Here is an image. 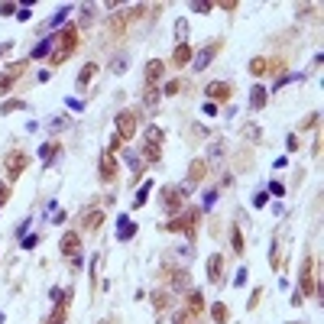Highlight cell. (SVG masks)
<instances>
[{"label":"cell","instance_id":"obj_48","mask_svg":"<svg viewBox=\"0 0 324 324\" xmlns=\"http://www.w3.org/2000/svg\"><path fill=\"white\" fill-rule=\"evenodd\" d=\"M217 114V104H211V101H204V117H214Z\"/></svg>","mask_w":324,"mask_h":324},{"label":"cell","instance_id":"obj_27","mask_svg":"<svg viewBox=\"0 0 324 324\" xmlns=\"http://www.w3.org/2000/svg\"><path fill=\"white\" fill-rule=\"evenodd\" d=\"M149 191H153V182H143V185H140V191H136V198H133V211H140L143 204H146Z\"/></svg>","mask_w":324,"mask_h":324},{"label":"cell","instance_id":"obj_3","mask_svg":"<svg viewBox=\"0 0 324 324\" xmlns=\"http://www.w3.org/2000/svg\"><path fill=\"white\" fill-rule=\"evenodd\" d=\"M298 295H301V298H318V295H321V285H318V259H314V256H305V263H301Z\"/></svg>","mask_w":324,"mask_h":324},{"label":"cell","instance_id":"obj_9","mask_svg":"<svg viewBox=\"0 0 324 324\" xmlns=\"http://www.w3.org/2000/svg\"><path fill=\"white\" fill-rule=\"evenodd\" d=\"M220 49H224V43H220V39H214V43L204 46V49H198L195 55H191V68H195V72H204V68L214 62V55H217Z\"/></svg>","mask_w":324,"mask_h":324},{"label":"cell","instance_id":"obj_25","mask_svg":"<svg viewBox=\"0 0 324 324\" xmlns=\"http://www.w3.org/2000/svg\"><path fill=\"white\" fill-rule=\"evenodd\" d=\"M149 301H153V308H156V311H165V308L172 305V295L165 292V288H159V292H153V298H149Z\"/></svg>","mask_w":324,"mask_h":324},{"label":"cell","instance_id":"obj_31","mask_svg":"<svg viewBox=\"0 0 324 324\" xmlns=\"http://www.w3.org/2000/svg\"><path fill=\"white\" fill-rule=\"evenodd\" d=\"M266 65H269V59L256 55V59L250 62V75H253V78H263V75H266Z\"/></svg>","mask_w":324,"mask_h":324},{"label":"cell","instance_id":"obj_4","mask_svg":"<svg viewBox=\"0 0 324 324\" xmlns=\"http://www.w3.org/2000/svg\"><path fill=\"white\" fill-rule=\"evenodd\" d=\"M114 127H117V136L123 143H130L136 136V130H140V110H120L114 117Z\"/></svg>","mask_w":324,"mask_h":324},{"label":"cell","instance_id":"obj_12","mask_svg":"<svg viewBox=\"0 0 324 324\" xmlns=\"http://www.w3.org/2000/svg\"><path fill=\"white\" fill-rule=\"evenodd\" d=\"M127 30H130L127 10H123V13H114V17L107 20V36H110V39H123V36H127Z\"/></svg>","mask_w":324,"mask_h":324},{"label":"cell","instance_id":"obj_1","mask_svg":"<svg viewBox=\"0 0 324 324\" xmlns=\"http://www.w3.org/2000/svg\"><path fill=\"white\" fill-rule=\"evenodd\" d=\"M52 39H55V46H52V55H49V65L59 68V65H65V62L78 52V46H81V26L78 23H65Z\"/></svg>","mask_w":324,"mask_h":324},{"label":"cell","instance_id":"obj_53","mask_svg":"<svg viewBox=\"0 0 324 324\" xmlns=\"http://www.w3.org/2000/svg\"><path fill=\"white\" fill-rule=\"evenodd\" d=\"M49 156H55V146H49V143H46V146H43V159H49Z\"/></svg>","mask_w":324,"mask_h":324},{"label":"cell","instance_id":"obj_10","mask_svg":"<svg viewBox=\"0 0 324 324\" xmlns=\"http://www.w3.org/2000/svg\"><path fill=\"white\" fill-rule=\"evenodd\" d=\"M59 250H62V256H65V259L81 256V233L78 230H65V233H62V240H59Z\"/></svg>","mask_w":324,"mask_h":324},{"label":"cell","instance_id":"obj_38","mask_svg":"<svg viewBox=\"0 0 324 324\" xmlns=\"http://www.w3.org/2000/svg\"><path fill=\"white\" fill-rule=\"evenodd\" d=\"M140 175H143V162L130 159V182H140Z\"/></svg>","mask_w":324,"mask_h":324},{"label":"cell","instance_id":"obj_8","mask_svg":"<svg viewBox=\"0 0 324 324\" xmlns=\"http://www.w3.org/2000/svg\"><path fill=\"white\" fill-rule=\"evenodd\" d=\"M26 65H30V59H20V62H10V65L0 72V98H4V94L17 85V78L26 72Z\"/></svg>","mask_w":324,"mask_h":324},{"label":"cell","instance_id":"obj_17","mask_svg":"<svg viewBox=\"0 0 324 324\" xmlns=\"http://www.w3.org/2000/svg\"><path fill=\"white\" fill-rule=\"evenodd\" d=\"M104 211L101 208H91V211H85V217H81V230H101V224H104Z\"/></svg>","mask_w":324,"mask_h":324},{"label":"cell","instance_id":"obj_24","mask_svg":"<svg viewBox=\"0 0 324 324\" xmlns=\"http://www.w3.org/2000/svg\"><path fill=\"white\" fill-rule=\"evenodd\" d=\"M159 101H162V91H159V88H146V94H143V107H146V110H156V107H159Z\"/></svg>","mask_w":324,"mask_h":324},{"label":"cell","instance_id":"obj_54","mask_svg":"<svg viewBox=\"0 0 324 324\" xmlns=\"http://www.w3.org/2000/svg\"><path fill=\"white\" fill-rule=\"evenodd\" d=\"M7 52H10V43H4V46H0V59H4Z\"/></svg>","mask_w":324,"mask_h":324},{"label":"cell","instance_id":"obj_43","mask_svg":"<svg viewBox=\"0 0 324 324\" xmlns=\"http://www.w3.org/2000/svg\"><path fill=\"white\" fill-rule=\"evenodd\" d=\"M7 201H10V185H7V182H0V208H4Z\"/></svg>","mask_w":324,"mask_h":324},{"label":"cell","instance_id":"obj_34","mask_svg":"<svg viewBox=\"0 0 324 324\" xmlns=\"http://www.w3.org/2000/svg\"><path fill=\"white\" fill-rule=\"evenodd\" d=\"M175 36H178V43H185V39H188V20H175Z\"/></svg>","mask_w":324,"mask_h":324},{"label":"cell","instance_id":"obj_5","mask_svg":"<svg viewBox=\"0 0 324 324\" xmlns=\"http://www.w3.org/2000/svg\"><path fill=\"white\" fill-rule=\"evenodd\" d=\"M188 188L191 185H165L162 195H159V204L169 214H175V211H182V201L188 198Z\"/></svg>","mask_w":324,"mask_h":324},{"label":"cell","instance_id":"obj_19","mask_svg":"<svg viewBox=\"0 0 324 324\" xmlns=\"http://www.w3.org/2000/svg\"><path fill=\"white\" fill-rule=\"evenodd\" d=\"M191 55H195V49H191L188 43H178L175 49H172V65H175V68L191 65Z\"/></svg>","mask_w":324,"mask_h":324},{"label":"cell","instance_id":"obj_11","mask_svg":"<svg viewBox=\"0 0 324 324\" xmlns=\"http://www.w3.org/2000/svg\"><path fill=\"white\" fill-rule=\"evenodd\" d=\"M98 175H101V182H104V185H114V182H117L120 169H117L114 153H104V156H101V162H98Z\"/></svg>","mask_w":324,"mask_h":324},{"label":"cell","instance_id":"obj_7","mask_svg":"<svg viewBox=\"0 0 324 324\" xmlns=\"http://www.w3.org/2000/svg\"><path fill=\"white\" fill-rule=\"evenodd\" d=\"M162 140H165V133H162L159 127H146V146H143V159H146L149 165L162 159Z\"/></svg>","mask_w":324,"mask_h":324},{"label":"cell","instance_id":"obj_13","mask_svg":"<svg viewBox=\"0 0 324 324\" xmlns=\"http://www.w3.org/2000/svg\"><path fill=\"white\" fill-rule=\"evenodd\" d=\"M204 91H208V101H211V104H214V101H230L233 85H230V81H211Z\"/></svg>","mask_w":324,"mask_h":324},{"label":"cell","instance_id":"obj_20","mask_svg":"<svg viewBox=\"0 0 324 324\" xmlns=\"http://www.w3.org/2000/svg\"><path fill=\"white\" fill-rule=\"evenodd\" d=\"M204 175H208V162H204V159H195L188 165V185H201Z\"/></svg>","mask_w":324,"mask_h":324},{"label":"cell","instance_id":"obj_40","mask_svg":"<svg viewBox=\"0 0 324 324\" xmlns=\"http://www.w3.org/2000/svg\"><path fill=\"white\" fill-rule=\"evenodd\" d=\"M191 10H195V13H211V10H214V4H211V0H195Z\"/></svg>","mask_w":324,"mask_h":324},{"label":"cell","instance_id":"obj_14","mask_svg":"<svg viewBox=\"0 0 324 324\" xmlns=\"http://www.w3.org/2000/svg\"><path fill=\"white\" fill-rule=\"evenodd\" d=\"M185 311H188L191 314V318H201V314H204V295L201 292H198V288H191V292L188 295H185Z\"/></svg>","mask_w":324,"mask_h":324},{"label":"cell","instance_id":"obj_35","mask_svg":"<svg viewBox=\"0 0 324 324\" xmlns=\"http://www.w3.org/2000/svg\"><path fill=\"white\" fill-rule=\"evenodd\" d=\"M263 295H266V292H263V288L256 285V288H253V292H250V301H246V308H250V311H256V305H259V301H263Z\"/></svg>","mask_w":324,"mask_h":324},{"label":"cell","instance_id":"obj_26","mask_svg":"<svg viewBox=\"0 0 324 324\" xmlns=\"http://www.w3.org/2000/svg\"><path fill=\"white\" fill-rule=\"evenodd\" d=\"M230 246H233V253H237V256H243L246 246H243V233H240V227H237V224L230 227Z\"/></svg>","mask_w":324,"mask_h":324},{"label":"cell","instance_id":"obj_50","mask_svg":"<svg viewBox=\"0 0 324 324\" xmlns=\"http://www.w3.org/2000/svg\"><path fill=\"white\" fill-rule=\"evenodd\" d=\"M298 146H301V143H298V136H288V153H295Z\"/></svg>","mask_w":324,"mask_h":324},{"label":"cell","instance_id":"obj_16","mask_svg":"<svg viewBox=\"0 0 324 324\" xmlns=\"http://www.w3.org/2000/svg\"><path fill=\"white\" fill-rule=\"evenodd\" d=\"M162 75H165V62H159V59H149V62H146V75H143L146 88H156V81H159Z\"/></svg>","mask_w":324,"mask_h":324},{"label":"cell","instance_id":"obj_32","mask_svg":"<svg viewBox=\"0 0 324 324\" xmlns=\"http://www.w3.org/2000/svg\"><path fill=\"white\" fill-rule=\"evenodd\" d=\"M240 133H243V140H253V143H259V140H263V130H259L256 123H246V127L240 130Z\"/></svg>","mask_w":324,"mask_h":324},{"label":"cell","instance_id":"obj_55","mask_svg":"<svg viewBox=\"0 0 324 324\" xmlns=\"http://www.w3.org/2000/svg\"><path fill=\"white\" fill-rule=\"evenodd\" d=\"M98 324H110V321H98Z\"/></svg>","mask_w":324,"mask_h":324},{"label":"cell","instance_id":"obj_22","mask_svg":"<svg viewBox=\"0 0 324 324\" xmlns=\"http://www.w3.org/2000/svg\"><path fill=\"white\" fill-rule=\"evenodd\" d=\"M211 321L214 324H227L230 321V311H227L224 301H214V305H211Z\"/></svg>","mask_w":324,"mask_h":324},{"label":"cell","instance_id":"obj_21","mask_svg":"<svg viewBox=\"0 0 324 324\" xmlns=\"http://www.w3.org/2000/svg\"><path fill=\"white\" fill-rule=\"evenodd\" d=\"M266 104H269V91H266L263 85H256V88H253V94H250V107L253 110H263Z\"/></svg>","mask_w":324,"mask_h":324},{"label":"cell","instance_id":"obj_45","mask_svg":"<svg viewBox=\"0 0 324 324\" xmlns=\"http://www.w3.org/2000/svg\"><path fill=\"white\" fill-rule=\"evenodd\" d=\"M120 146H123V140H120V136L114 133V136H110V143H107V153H117V149H120Z\"/></svg>","mask_w":324,"mask_h":324},{"label":"cell","instance_id":"obj_33","mask_svg":"<svg viewBox=\"0 0 324 324\" xmlns=\"http://www.w3.org/2000/svg\"><path fill=\"white\" fill-rule=\"evenodd\" d=\"M13 110H26V101H7V104H0V117L13 114Z\"/></svg>","mask_w":324,"mask_h":324},{"label":"cell","instance_id":"obj_56","mask_svg":"<svg viewBox=\"0 0 324 324\" xmlns=\"http://www.w3.org/2000/svg\"><path fill=\"white\" fill-rule=\"evenodd\" d=\"M295 324H298V321H295Z\"/></svg>","mask_w":324,"mask_h":324},{"label":"cell","instance_id":"obj_39","mask_svg":"<svg viewBox=\"0 0 324 324\" xmlns=\"http://www.w3.org/2000/svg\"><path fill=\"white\" fill-rule=\"evenodd\" d=\"M98 266H101V253L91 256V288H98Z\"/></svg>","mask_w":324,"mask_h":324},{"label":"cell","instance_id":"obj_49","mask_svg":"<svg viewBox=\"0 0 324 324\" xmlns=\"http://www.w3.org/2000/svg\"><path fill=\"white\" fill-rule=\"evenodd\" d=\"M214 201H217V191H208V195H204V208H211Z\"/></svg>","mask_w":324,"mask_h":324},{"label":"cell","instance_id":"obj_47","mask_svg":"<svg viewBox=\"0 0 324 324\" xmlns=\"http://www.w3.org/2000/svg\"><path fill=\"white\" fill-rule=\"evenodd\" d=\"M10 13H17V4H0V17H10Z\"/></svg>","mask_w":324,"mask_h":324},{"label":"cell","instance_id":"obj_36","mask_svg":"<svg viewBox=\"0 0 324 324\" xmlns=\"http://www.w3.org/2000/svg\"><path fill=\"white\" fill-rule=\"evenodd\" d=\"M321 123V110H314V114H308L305 120H301V130H314Z\"/></svg>","mask_w":324,"mask_h":324},{"label":"cell","instance_id":"obj_37","mask_svg":"<svg viewBox=\"0 0 324 324\" xmlns=\"http://www.w3.org/2000/svg\"><path fill=\"white\" fill-rule=\"evenodd\" d=\"M49 46H55V39H43V43L33 49V59H43V55H49Z\"/></svg>","mask_w":324,"mask_h":324},{"label":"cell","instance_id":"obj_29","mask_svg":"<svg viewBox=\"0 0 324 324\" xmlns=\"http://www.w3.org/2000/svg\"><path fill=\"white\" fill-rule=\"evenodd\" d=\"M220 159H224V143L214 140V143H211V153H208V159H204V162H208V169H211V165L220 162Z\"/></svg>","mask_w":324,"mask_h":324},{"label":"cell","instance_id":"obj_15","mask_svg":"<svg viewBox=\"0 0 324 324\" xmlns=\"http://www.w3.org/2000/svg\"><path fill=\"white\" fill-rule=\"evenodd\" d=\"M204 269H208V282H217L224 279V256H220V253H211L208 256V263H204Z\"/></svg>","mask_w":324,"mask_h":324},{"label":"cell","instance_id":"obj_46","mask_svg":"<svg viewBox=\"0 0 324 324\" xmlns=\"http://www.w3.org/2000/svg\"><path fill=\"white\" fill-rule=\"evenodd\" d=\"M269 191H272L275 198H282V195H285V188H282V182H269Z\"/></svg>","mask_w":324,"mask_h":324},{"label":"cell","instance_id":"obj_52","mask_svg":"<svg viewBox=\"0 0 324 324\" xmlns=\"http://www.w3.org/2000/svg\"><path fill=\"white\" fill-rule=\"evenodd\" d=\"M243 282H246V269H240L237 279H233V285H243Z\"/></svg>","mask_w":324,"mask_h":324},{"label":"cell","instance_id":"obj_51","mask_svg":"<svg viewBox=\"0 0 324 324\" xmlns=\"http://www.w3.org/2000/svg\"><path fill=\"white\" fill-rule=\"evenodd\" d=\"M110 68H114V72H117V75H120V72H123V68H127V62H123V59H117V62H114V65H110Z\"/></svg>","mask_w":324,"mask_h":324},{"label":"cell","instance_id":"obj_41","mask_svg":"<svg viewBox=\"0 0 324 324\" xmlns=\"http://www.w3.org/2000/svg\"><path fill=\"white\" fill-rule=\"evenodd\" d=\"M266 204H269V195H266V191H256V195H253V208H266Z\"/></svg>","mask_w":324,"mask_h":324},{"label":"cell","instance_id":"obj_6","mask_svg":"<svg viewBox=\"0 0 324 324\" xmlns=\"http://www.w3.org/2000/svg\"><path fill=\"white\" fill-rule=\"evenodd\" d=\"M4 169H7V185L17 182V178L30 169V156H26L23 149H10V153L4 156Z\"/></svg>","mask_w":324,"mask_h":324},{"label":"cell","instance_id":"obj_2","mask_svg":"<svg viewBox=\"0 0 324 324\" xmlns=\"http://www.w3.org/2000/svg\"><path fill=\"white\" fill-rule=\"evenodd\" d=\"M198 227H201V208H188V211H182V214H175L165 224V230H172V233H185L188 240H195L198 237Z\"/></svg>","mask_w":324,"mask_h":324},{"label":"cell","instance_id":"obj_18","mask_svg":"<svg viewBox=\"0 0 324 324\" xmlns=\"http://www.w3.org/2000/svg\"><path fill=\"white\" fill-rule=\"evenodd\" d=\"M169 282H172V292H191V275L185 269H172Z\"/></svg>","mask_w":324,"mask_h":324},{"label":"cell","instance_id":"obj_28","mask_svg":"<svg viewBox=\"0 0 324 324\" xmlns=\"http://www.w3.org/2000/svg\"><path fill=\"white\" fill-rule=\"evenodd\" d=\"M133 233H136V224H133L130 217H120V227H117V237H120V240H130Z\"/></svg>","mask_w":324,"mask_h":324},{"label":"cell","instance_id":"obj_42","mask_svg":"<svg viewBox=\"0 0 324 324\" xmlns=\"http://www.w3.org/2000/svg\"><path fill=\"white\" fill-rule=\"evenodd\" d=\"M182 88H185V85L175 78V81H169V85H165V91H162V94H182Z\"/></svg>","mask_w":324,"mask_h":324},{"label":"cell","instance_id":"obj_30","mask_svg":"<svg viewBox=\"0 0 324 324\" xmlns=\"http://www.w3.org/2000/svg\"><path fill=\"white\" fill-rule=\"evenodd\" d=\"M269 266L275 272L282 269V246H279V240H272V246H269Z\"/></svg>","mask_w":324,"mask_h":324},{"label":"cell","instance_id":"obj_44","mask_svg":"<svg viewBox=\"0 0 324 324\" xmlns=\"http://www.w3.org/2000/svg\"><path fill=\"white\" fill-rule=\"evenodd\" d=\"M214 7H220V10H227V13H237V0H220Z\"/></svg>","mask_w":324,"mask_h":324},{"label":"cell","instance_id":"obj_23","mask_svg":"<svg viewBox=\"0 0 324 324\" xmlns=\"http://www.w3.org/2000/svg\"><path fill=\"white\" fill-rule=\"evenodd\" d=\"M94 75H98V62H88V65L78 72V88H88V85H91V78H94Z\"/></svg>","mask_w":324,"mask_h":324}]
</instances>
